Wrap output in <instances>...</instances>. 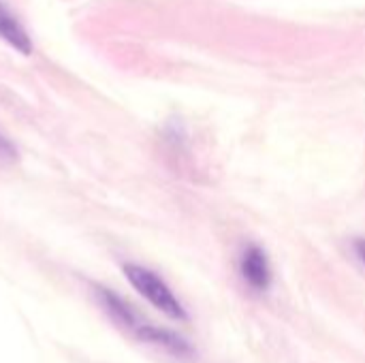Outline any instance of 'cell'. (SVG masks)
<instances>
[{"label": "cell", "instance_id": "obj_1", "mask_svg": "<svg viewBox=\"0 0 365 363\" xmlns=\"http://www.w3.org/2000/svg\"><path fill=\"white\" fill-rule=\"evenodd\" d=\"M122 270H124L126 280L133 285V289L141 297H145L154 308H158L163 315H167L169 319H178V321L188 319V312L178 300V295L169 289V285L156 272L137 263H126Z\"/></svg>", "mask_w": 365, "mask_h": 363}, {"label": "cell", "instance_id": "obj_2", "mask_svg": "<svg viewBox=\"0 0 365 363\" xmlns=\"http://www.w3.org/2000/svg\"><path fill=\"white\" fill-rule=\"evenodd\" d=\"M237 270L242 280L257 293H265L272 287L274 280V272H272V263L269 257L265 252V248H261L259 244H248L237 261Z\"/></svg>", "mask_w": 365, "mask_h": 363}, {"label": "cell", "instance_id": "obj_3", "mask_svg": "<svg viewBox=\"0 0 365 363\" xmlns=\"http://www.w3.org/2000/svg\"><path fill=\"white\" fill-rule=\"evenodd\" d=\"M0 41L6 43L11 49L19 51L21 56H30L34 49L30 34L21 26L17 15L4 4V0H0Z\"/></svg>", "mask_w": 365, "mask_h": 363}, {"label": "cell", "instance_id": "obj_4", "mask_svg": "<svg viewBox=\"0 0 365 363\" xmlns=\"http://www.w3.org/2000/svg\"><path fill=\"white\" fill-rule=\"evenodd\" d=\"M17 160V150L15 145L0 133V167H9Z\"/></svg>", "mask_w": 365, "mask_h": 363}, {"label": "cell", "instance_id": "obj_5", "mask_svg": "<svg viewBox=\"0 0 365 363\" xmlns=\"http://www.w3.org/2000/svg\"><path fill=\"white\" fill-rule=\"evenodd\" d=\"M353 248H355V255L359 257V261L365 265V240H355Z\"/></svg>", "mask_w": 365, "mask_h": 363}]
</instances>
